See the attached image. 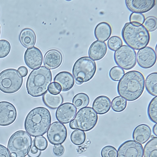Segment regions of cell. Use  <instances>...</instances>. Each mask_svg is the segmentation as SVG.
Listing matches in <instances>:
<instances>
[{
	"label": "cell",
	"mask_w": 157,
	"mask_h": 157,
	"mask_svg": "<svg viewBox=\"0 0 157 157\" xmlns=\"http://www.w3.org/2000/svg\"><path fill=\"white\" fill-rule=\"evenodd\" d=\"M49 142L53 145L63 144L67 136V131L65 126L58 121L53 122L50 125L47 134Z\"/></svg>",
	"instance_id": "cell-10"
},
{
	"label": "cell",
	"mask_w": 157,
	"mask_h": 157,
	"mask_svg": "<svg viewBox=\"0 0 157 157\" xmlns=\"http://www.w3.org/2000/svg\"><path fill=\"white\" fill-rule=\"evenodd\" d=\"M86 138L85 132L79 129L74 131L71 133L70 139L72 142L76 145L82 144L85 141Z\"/></svg>",
	"instance_id": "cell-30"
},
{
	"label": "cell",
	"mask_w": 157,
	"mask_h": 157,
	"mask_svg": "<svg viewBox=\"0 0 157 157\" xmlns=\"http://www.w3.org/2000/svg\"><path fill=\"white\" fill-rule=\"evenodd\" d=\"M124 73V71L122 68L119 66H115L110 69L109 75L112 80L117 81H120Z\"/></svg>",
	"instance_id": "cell-31"
},
{
	"label": "cell",
	"mask_w": 157,
	"mask_h": 157,
	"mask_svg": "<svg viewBox=\"0 0 157 157\" xmlns=\"http://www.w3.org/2000/svg\"><path fill=\"white\" fill-rule=\"evenodd\" d=\"M107 49L106 44L105 42L96 40L91 44L89 48V57L94 61L99 60L105 56Z\"/></svg>",
	"instance_id": "cell-18"
},
{
	"label": "cell",
	"mask_w": 157,
	"mask_h": 157,
	"mask_svg": "<svg viewBox=\"0 0 157 157\" xmlns=\"http://www.w3.org/2000/svg\"><path fill=\"white\" fill-rule=\"evenodd\" d=\"M110 108V100L108 97L104 95L97 97L92 104V108L99 114L106 113L109 110Z\"/></svg>",
	"instance_id": "cell-22"
},
{
	"label": "cell",
	"mask_w": 157,
	"mask_h": 157,
	"mask_svg": "<svg viewBox=\"0 0 157 157\" xmlns=\"http://www.w3.org/2000/svg\"><path fill=\"white\" fill-rule=\"evenodd\" d=\"M98 118V115L93 109L86 107L78 111L74 119L70 122L69 126L73 129L88 131L95 126Z\"/></svg>",
	"instance_id": "cell-7"
},
{
	"label": "cell",
	"mask_w": 157,
	"mask_h": 157,
	"mask_svg": "<svg viewBox=\"0 0 157 157\" xmlns=\"http://www.w3.org/2000/svg\"><path fill=\"white\" fill-rule=\"evenodd\" d=\"M63 61V56L61 52L56 49L48 51L44 55V64L49 69H54L59 67Z\"/></svg>",
	"instance_id": "cell-17"
},
{
	"label": "cell",
	"mask_w": 157,
	"mask_h": 157,
	"mask_svg": "<svg viewBox=\"0 0 157 157\" xmlns=\"http://www.w3.org/2000/svg\"><path fill=\"white\" fill-rule=\"evenodd\" d=\"M0 34H1V26L0 25Z\"/></svg>",
	"instance_id": "cell-44"
},
{
	"label": "cell",
	"mask_w": 157,
	"mask_h": 157,
	"mask_svg": "<svg viewBox=\"0 0 157 157\" xmlns=\"http://www.w3.org/2000/svg\"><path fill=\"white\" fill-rule=\"evenodd\" d=\"M0 157H10L9 152L7 148L0 144Z\"/></svg>",
	"instance_id": "cell-41"
},
{
	"label": "cell",
	"mask_w": 157,
	"mask_h": 157,
	"mask_svg": "<svg viewBox=\"0 0 157 157\" xmlns=\"http://www.w3.org/2000/svg\"><path fill=\"white\" fill-rule=\"evenodd\" d=\"M54 81L60 85L61 91H63L70 90L73 87L75 83L72 75L67 71H62L58 73L55 77Z\"/></svg>",
	"instance_id": "cell-20"
},
{
	"label": "cell",
	"mask_w": 157,
	"mask_h": 157,
	"mask_svg": "<svg viewBox=\"0 0 157 157\" xmlns=\"http://www.w3.org/2000/svg\"><path fill=\"white\" fill-rule=\"evenodd\" d=\"M143 25L148 32H153L157 28V18L153 16H149L145 19Z\"/></svg>",
	"instance_id": "cell-33"
},
{
	"label": "cell",
	"mask_w": 157,
	"mask_h": 157,
	"mask_svg": "<svg viewBox=\"0 0 157 157\" xmlns=\"http://www.w3.org/2000/svg\"><path fill=\"white\" fill-rule=\"evenodd\" d=\"M125 3L130 11L142 13L151 9L155 6V0H125Z\"/></svg>",
	"instance_id": "cell-16"
},
{
	"label": "cell",
	"mask_w": 157,
	"mask_h": 157,
	"mask_svg": "<svg viewBox=\"0 0 157 157\" xmlns=\"http://www.w3.org/2000/svg\"><path fill=\"white\" fill-rule=\"evenodd\" d=\"M145 79L140 72L133 70L124 74L119 82L117 91L120 96L132 101L138 98L144 89Z\"/></svg>",
	"instance_id": "cell-1"
},
{
	"label": "cell",
	"mask_w": 157,
	"mask_h": 157,
	"mask_svg": "<svg viewBox=\"0 0 157 157\" xmlns=\"http://www.w3.org/2000/svg\"><path fill=\"white\" fill-rule=\"evenodd\" d=\"M33 145L41 151L46 149L48 143L46 138L43 136H40L35 138L33 140Z\"/></svg>",
	"instance_id": "cell-34"
},
{
	"label": "cell",
	"mask_w": 157,
	"mask_h": 157,
	"mask_svg": "<svg viewBox=\"0 0 157 157\" xmlns=\"http://www.w3.org/2000/svg\"><path fill=\"white\" fill-rule=\"evenodd\" d=\"M121 35L127 45L136 50L146 47L150 40V34L143 25L130 22L125 24Z\"/></svg>",
	"instance_id": "cell-4"
},
{
	"label": "cell",
	"mask_w": 157,
	"mask_h": 157,
	"mask_svg": "<svg viewBox=\"0 0 157 157\" xmlns=\"http://www.w3.org/2000/svg\"><path fill=\"white\" fill-rule=\"evenodd\" d=\"M17 71L22 77L26 76L28 73L27 68L24 66L19 67L17 69Z\"/></svg>",
	"instance_id": "cell-42"
},
{
	"label": "cell",
	"mask_w": 157,
	"mask_h": 157,
	"mask_svg": "<svg viewBox=\"0 0 157 157\" xmlns=\"http://www.w3.org/2000/svg\"><path fill=\"white\" fill-rule=\"evenodd\" d=\"M144 157H157V137L151 138L145 145L143 149Z\"/></svg>",
	"instance_id": "cell-26"
},
{
	"label": "cell",
	"mask_w": 157,
	"mask_h": 157,
	"mask_svg": "<svg viewBox=\"0 0 157 157\" xmlns=\"http://www.w3.org/2000/svg\"><path fill=\"white\" fill-rule=\"evenodd\" d=\"M147 114L151 121L157 123V96H155L151 100L147 108Z\"/></svg>",
	"instance_id": "cell-29"
},
{
	"label": "cell",
	"mask_w": 157,
	"mask_h": 157,
	"mask_svg": "<svg viewBox=\"0 0 157 157\" xmlns=\"http://www.w3.org/2000/svg\"><path fill=\"white\" fill-rule=\"evenodd\" d=\"M49 111L42 107L35 108L27 115L25 121V129L30 136L36 137L42 136L47 131L51 123Z\"/></svg>",
	"instance_id": "cell-2"
},
{
	"label": "cell",
	"mask_w": 157,
	"mask_h": 157,
	"mask_svg": "<svg viewBox=\"0 0 157 157\" xmlns=\"http://www.w3.org/2000/svg\"><path fill=\"white\" fill-rule=\"evenodd\" d=\"M31 136L26 132L20 130L14 133L9 140L7 149L10 157H24L32 146Z\"/></svg>",
	"instance_id": "cell-5"
},
{
	"label": "cell",
	"mask_w": 157,
	"mask_h": 157,
	"mask_svg": "<svg viewBox=\"0 0 157 157\" xmlns=\"http://www.w3.org/2000/svg\"><path fill=\"white\" fill-rule=\"evenodd\" d=\"M145 18L142 13H132L130 15L129 20L130 22L138 25L143 24Z\"/></svg>",
	"instance_id": "cell-37"
},
{
	"label": "cell",
	"mask_w": 157,
	"mask_h": 157,
	"mask_svg": "<svg viewBox=\"0 0 157 157\" xmlns=\"http://www.w3.org/2000/svg\"><path fill=\"white\" fill-rule=\"evenodd\" d=\"M152 131L154 134L156 136H157V124H155L154 126L152 129Z\"/></svg>",
	"instance_id": "cell-43"
},
{
	"label": "cell",
	"mask_w": 157,
	"mask_h": 157,
	"mask_svg": "<svg viewBox=\"0 0 157 157\" xmlns=\"http://www.w3.org/2000/svg\"><path fill=\"white\" fill-rule=\"evenodd\" d=\"M52 80L50 69L42 66L33 70L29 75L26 83L28 93L32 97L43 95L48 90Z\"/></svg>",
	"instance_id": "cell-3"
},
{
	"label": "cell",
	"mask_w": 157,
	"mask_h": 157,
	"mask_svg": "<svg viewBox=\"0 0 157 157\" xmlns=\"http://www.w3.org/2000/svg\"></svg>",
	"instance_id": "cell-45"
},
{
	"label": "cell",
	"mask_w": 157,
	"mask_h": 157,
	"mask_svg": "<svg viewBox=\"0 0 157 157\" xmlns=\"http://www.w3.org/2000/svg\"><path fill=\"white\" fill-rule=\"evenodd\" d=\"M10 45L9 42L5 40H0V58L7 56L10 50Z\"/></svg>",
	"instance_id": "cell-36"
},
{
	"label": "cell",
	"mask_w": 157,
	"mask_h": 157,
	"mask_svg": "<svg viewBox=\"0 0 157 157\" xmlns=\"http://www.w3.org/2000/svg\"><path fill=\"white\" fill-rule=\"evenodd\" d=\"M77 112V109L72 103L66 102L62 104L57 109L56 117L59 122L67 124L74 119Z\"/></svg>",
	"instance_id": "cell-14"
},
{
	"label": "cell",
	"mask_w": 157,
	"mask_h": 157,
	"mask_svg": "<svg viewBox=\"0 0 157 157\" xmlns=\"http://www.w3.org/2000/svg\"><path fill=\"white\" fill-rule=\"evenodd\" d=\"M145 86L147 92L151 95L157 96V73L153 72L148 75L146 78Z\"/></svg>",
	"instance_id": "cell-25"
},
{
	"label": "cell",
	"mask_w": 157,
	"mask_h": 157,
	"mask_svg": "<svg viewBox=\"0 0 157 157\" xmlns=\"http://www.w3.org/2000/svg\"><path fill=\"white\" fill-rule=\"evenodd\" d=\"M96 70L95 62L88 56L78 59L75 63L72 69V74L76 83L78 85L91 80Z\"/></svg>",
	"instance_id": "cell-6"
},
{
	"label": "cell",
	"mask_w": 157,
	"mask_h": 157,
	"mask_svg": "<svg viewBox=\"0 0 157 157\" xmlns=\"http://www.w3.org/2000/svg\"><path fill=\"white\" fill-rule=\"evenodd\" d=\"M151 130L147 124H142L136 126L134 129L132 137L134 140L141 144L146 142L150 139Z\"/></svg>",
	"instance_id": "cell-19"
},
{
	"label": "cell",
	"mask_w": 157,
	"mask_h": 157,
	"mask_svg": "<svg viewBox=\"0 0 157 157\" xmlns=\"http://www.w3.org/2000/svg\"><path fill=\"white\" fill-rule=\"evenodd\" d=\"M23 81L22 77L17 70H5L0 73V90L6 94L16 92L21 87Z\"/></svg>",
	"instance_id": "cell-8"
},
{
	"label": "cell",
	"mask_w": 157,
	"mask_h": 157,
	"mask_svg": "<svg viewBox=\"0 0 157 157\" xmlns=\"http://www.w3.org/2000/svg\"><path fill=\"white\" fill-rule=\"evenodd\" d=\"M24 59L27 66L32 69L40 67L43 62V55L41 51L35 47L28 48L26 51Z\"/></svg>",
	"instance_id": "cell-15"
},
{
	"label": "cell",
	"mask_w": 157,
	"mask_h": 157,
	"mask_svg": "<svg viewBox=\"0 0 157 157\" xmlns=\"http://www.w3.org/2000/svg\"><path fill=\"white\" fill-rule=\"evenodd\" d=\"M112 109L114 111L120 112L124 110L127 106V100L119 96L115 97L111 103Z\"/></svg>",
	"instance_id": "cell-28"
},
{
	"label": "cell",
	"mask_w": 157,
	"mask_h": 157,
	"mask_svg": "<svg viewBox=\"0 0 157 157\" xmlns=\"http://www.w3.org/2000/svg\"><path fill=\"white\" fill-rule=\"evenodd\" d=\"M101 154V157H117V151L112 146H106L102 148Z\"/></svg>",
	"instance_id": "cell-35"
},
{
	"label": "cell",
	"mask_w": 157,
	"mask_h": 157,
	"mask_svg": "<svg viewBox=\"0 0 157 157\" xmlns=\"http://www.w3.org/2000/svg\"><path fill=\"white\" fill-rule=\"evenodd\" d=\"M19 41L24 47L29 48L33 47L35 44L36 36L34 31L31 29L25 28L21 31L19 36Z\"/></svg>",
	"instance_id": "cell-21"
},
{
	"label": "cell",
	"mask_w": 157,
	"mask_h": 157,
	"mask_svg": "<svg viewBox=\"0 0 157 157\" xmlns=\"http://www.w3.org/2000/svg\"><path fill=\"white\" fill-rule=\"evenodd\" d=\"M112 32V28L109 24L106 22H101L96 26L94 35L98 40L104 42L109 39Z\"/></svg>",
	"instance_id": "cell-23"
},
{
	"label": "cell",
	"mask_w": 157,
	"mask_h": 157,
	"mask_svg": "<svg viewBox=\"0 0 157 157\" xmlns=\"http://www.w3.org/2000/svg\"><path fill=\"white\" fill-rule=\"evenodd\" d=\"M142 145L132 140L125 141L119 147L117 157H143Z\"/></svg>",
	"instance_id": "cell-11"
},
{
	"label": "cell",
	"mask_w": 157,
	"mask_h": 157,
	"mask_svg": "<svg viewBox=\"0 0 157 157\" xmlns=\"http://www.w3.org/2000/svg\"><path fill=\"white\" fill-rule=\"evenodd\" d=\"M41 153V151L33 145L29 149L27 155L29 157H39Z\"/></svg>",
	"instance_id": "cell-40"
},
{
	"label": "cell",
	"mask_w": 157,
	"mask_h": 157,
	"mask_svg": "<svg viewBox=\"0 0 157 157\" xmlns=\"http://www.w3.org/2000/svg\"><path fill=\"white\" fill-rule=\"evenodd\" d=\"M114 59L119 67L129 70L133 68L136 64V52L131 47L124 45L115 51Z\"/></svg>",
	"instance_id": "cell-9"
},
{
	"label": "cell",
	"mask_w": 157,
	"mask_h": 157,
	"mask_svg": "<svg viewBox=\"0 0 157 157\" xmlns=\"http://www.w3.org/2000/svg\"><path fill=\"white\" fill-rule=\"evenodd\" d=\"M54 154L56 156H60L64 153V149L61 144L55 145L52 149Z\"/></svg>",
	"instance_id": "cell-39"
},
{
	"label": "cell",
	"mask_w": 157,
	"mask_h": 157,
	"mask_svg": "<svg viewBox=\"0 0 157 157\" xmlns=\"http://www.w3.org/2000/svg\"><path fill=\"white\" fill-rule=\"evenodd\" d=\"M122 40L119 36H114L111 37L107 41V45L109 49L113 51H116L122 46Z\"/></svg>",
	"instance_id": "cell-32"
},
{
	"label": "cell",
	"mask_w": 157,
	"mask_h": 157,
	"mask_svg": "<svg viewBox=\"0 0 157 157\" xmlns=\"http://www.w3.org/2000/svg\"><path fill=\"white\" fill-rule=\"evenodd\" d=\"M156 53L155 50L149 46L145 47L137 52L136 60L138 65L144 69L153 67L156 63Z\"/></svg>",
	"instance_id": "cell-12"
},
{
	"label": "cell",
	"mask_w": 157,
	"mask_h": 157,
	"mask_svg": "<svg viewBox=\"0 0 157 157\" xmlns=\"http://www.w3.org/2000/svg\"><path fill=\"white\" fill-rule=\"evenodd\" d=\"M17 116L14 105L6 101L0 102V126H7L13 123Z\"/></svg>",
	"instance_id": "cell-13"
},
{
	"label": "cell",
	"mask_w": 157,
	"mask_h": 157,
	"mask_svg": "<svg viewBox=\"0 0 157 157\" xmlns=\"http://www.w3.org/2000/svg\"><path fill=\"white\" fill-rule=\"evenodd\" d=\"M48 91L53 95H57L59 94L61 91L60 85L56 82H51L49 85Z\"/></svg>",
	"instance_id": "cell-38"
},
{
	"label": "cell",
	"mask_w": 157,
	"mask_h": 157,
	"mask_svg": "<svg viewBox=\"0 0 157 157\" xmlns=\"http://www.w3.org/2000/svg\"><path fill=\"white\" fill-rule=\"evenodd\" d=\"M42 100L46 106L53 109H57L63 102V98L60 94L53 95L48 91L43 95Z\"/></svg>",
	"instance_id": "cell-24"
},
{
	"label": "cell",
	"mask_w": 157,
	"mask_h": 157,
	"mask_svg": "<svg viewBox=\"0 0 157 157\" xmlns=\"http://www.w3.org/2000/svg\"><path fill=\"white\" fill-rule=\"evenodd\" d=\"M89 102L90 98L88 96L83 93L76 94L73 97L72 100V104L78 109L86 107Z\"/></svg>",
	"instance_id": "cell-27"
}]
</instances>
